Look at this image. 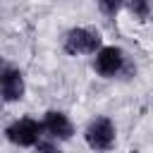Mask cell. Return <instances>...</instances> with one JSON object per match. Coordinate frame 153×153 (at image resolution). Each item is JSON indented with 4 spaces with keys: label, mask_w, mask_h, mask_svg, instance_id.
Returning a JSON list of instances; mask_svg holds the SVG:
<instances>
[{
    "label": "cell",
    "mask_w": 153,
    "mask_h": 153,
    "mask_svg": "<svg viewBox=\"0 0 153 153\" xmlns=\"http://www.w3.org/2000/svg\"><path fill=\"white\" fill-rule=\"evenodd\" d=\"M127 55L117 45H100L93 53V69L103 79H115L127 72Z\"/></svg>",
    "instance_id": "2"
},
{
    "label": "cell",
    "mask_w": 153,
    "mask_h": 153,
    "mask_svg": "<svg viewBox=\"0 0 153 153\" xmlns=\"http://www.w3.org/2000/svg\"><path fill=\"white\" fill-rule=\"evenodd\" d=\"M24 74L17 69V67H10V65H2L0 67V98L5 103H17L24 98Z\"/></svg>",
    "instance_id": "5"
},
{
    "label": "cell",
    "mask_w": 153,
    "mask_h": 153,
    "mask_svg": "<svg viewBox=\"0 0 153 153\" xmlns=\"http://www.w3.org/2000/svg\"><path fill=\"white\" fill-rule=\"evenodd\" d=\"M41 124H43V131L55 141H69L74 136V124L62 110H48Z\"/></svg>",
    "instance_id": "6"
},
{
    "label": "cell",
    "mask_w": 153,
    "mask_h": 153,
    "mask_svg": "<svg viewBox=\"0 0 153 153\" xmlns=\"http://www.w3.org/2000/svg\"><path fill=\"white\" fill-rule=\"evenodd\" d=\"M84 139H86V143H88L91 151H100V153H103V151H110V148L115 146L117 129H115V124H112L110 117L98 115V117H93V120L86 124Z\"/></svg>",
    "instance_id": "3"
},
{
    "label": "cell",
    "mask_w": 153,
    "mask_h": 153,
    "mask_svg": "<svg viewBox=\"0 0 153 153\" xmlns=\"http://www.w3.org/2000/svg\"><path fill=\"white\" fill-rule=\"evenodd\" d=\"M103 45L100 31L91 26H74L62 38V50L67 55H93Z\"/></svg>",
    "instance_id": "1"
},
{
    "label": "cell",
    "mask_w": 153,
    "mask_h": 153,
    "mask_svg": "<svg viewBox=\"0 0 153 153\" xmlns=\"http://www.w3.org/2000/svg\"><path fill=\"white\" fill-rule=\"evenodd\" d=\"M122 5L136 17V19H141V22H146L148 17H151V0H122Z\"/></svg>",
    "instance_id": "7"
},
{
    "label": "cell",
    "mask_w": 153,
    "mask_h": 153,
    "mask_svg": "<svg viewBox=\"0 0 153 153\" xmlns=\"http://www.w3.org/2000/svg\"><path fill=\"white\" fill-rule=\"evenodd\" d=\"M98 2V10L105 14V17H115L122 7V0H96Z\"/></svg>",
    "instance_id": "9"
},
{
    "label": "cell",
    "mask_w": 153,
    "mask_h": 153,
    "mask_svg": "<svg viewBox=\"0 0 153 153\" xmlns=\"http://www.w3.org/2000/svg\"><path fill=\"white\" fill-rule=\"evenodd\" d=\"M33 148H36V153H60L57 141H55V139H50L45 131L41 134V139L36 141V146H33Z\"/></svg>",
    "instance_id": "8"
},
{
    "label": "cell",
    "mask_w": 153,
    "mask_h": 153,
    "mask_svg": "<svg viewBox=\"0 0 153 153\" xmlns=\"http://www.w3.org/2000/svg\"><path fill=\"white\" fill-rule=\"evenodd\" d=\"M41 134H43V124L33 117H19L5 129L7 141L14 146H22V148H33L36 141L41 139Z\"/></svg>",
    "instance_id": "4"
},
{
    "label": "cell",
    "mask_w": 153,
    "mask_h": 153,
    "mask_svg": "<svg viewBox=\"0 0 153 153\" xmlns=\"http://www.w3.org/2000/svg\"><path fill=\"white\" fill-rule=\"evenodd\" d=\"M127 153H139V151H127Z\"/></svg>",
    "instance_id": "10"
}]
</instances>
